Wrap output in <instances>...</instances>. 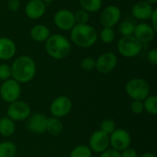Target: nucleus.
Instances as JSON below:
<instances>
[{"label": "nucleus", "instance_id": "obj_1", "mask_svg": "<svg viewBox=\"0 0 157 157\" xmlns=\"http://www.w3.org/2000/svg\"><path fill=\"white\" fill-rule=\"evenodd\" d=\"M10 66L12 78L19 84L30 82L37 73L36 63L33 58L29 55L18 56Z\"/></svg>", "mask_w": 157, "mask_h": 157}, {"label": "nucleus", "instance_id": "obj_2", "mask_svg": "<svg viewBox=\"0 0 157 157\" xmlns=\"http://www.w3.org/2000/svg\"><path fill=\"white\" fill-rule=\"evenodd\" d=\"M98 40V33L90 24H75L70 30V41L79 48H90Z\"/></svg>", "mask_w": 157, "mask_h": 157}, {"label": "nucleus", "instance_id": "obj_3", "mask_svg": "<svg viewBox=\"0 0 157 157\" xmlns=\"http://www.w3.org/2000/svg\"><path fill=\"white\" fill-rule=\"evenodd\" d=\"M45 50L50 57L55 60H63L71 53L72 42L62 34H51L45 41Z\"/></svg>", "mask_w": 157, "mask_h": 157}, {"label": "nucleus", "instance_id": "obj_4", "mask_svg": "<svg viewBox=\"0 0 157 157\" xmlns=\"http://www.w3.org/2000/svg\"><path fill=\"white\" fill-rule=\"evenodd\" d=\"M125 92L132 100L144 101L150 95V85L146 80L135 77L127 82Z\"/></svg>", "mask_w": 157, "mask_h": 157}, {"label": "nucleus", "instance_id": "obj_5", "mask_svg": "<svg viewBox=\"0 0 157 157\" xmlns=\"http://www.w3.org/2000/svg\"><path fill=\"white\" fill-rule=\"evenodd\" d=\"M117 50L123 57L133 58L141 53L143 50V44L133 35L125 36L119 40L117 43Z\"/></svg>", "mask_w": 157, "mask_h": 157}, {"label": "nucleus", "instance_id": "obj_6", "mask_svg": "<svg viewBox=\"0 0 157 157\" xmlns=\"http://www.w3.org/2000/svg\"><path fill=\"white\" fill-rule=\"evenodd\" d=\"M21 94V86L18 82L10 78L3 82L0 86V97L1 98L10 104L18 100Z\"/></svg>", "mask_w": 157, "mask_h": 157}, {"label": "nucleus", "instance_id": "obj_7", "mask_svg": "<svg viewBox=\"0 0 157 157\" xmlns=\"http://www.w3.org/2000/svg\"><path fill=\"white\" fill-rule=\"evenodd\" d=\"M31 109L28 103L22 100H17L9 104L6 109V117L13 121H23L30 115Z\"/></svg>", "mask_w": 157, "mask_h": 157}, {"label": "nucleus", "instance_id": "obj_8", "mask_svg": "<svg viewBox=\"0 0 157 157\" xmlns=\"http://www.w3.org/2000/svg\"><path fill=\"white\" fill-rule=\"evenodd\" d=\"M121 18V10L115 5L107 6L100 13L99 20L103 28L115 27Z\"/></svg>", "mask_w": 157, "mask_h": 157}, {"label": "nucleus", "instance_id": "obj_9", "mask_svg": "<svg viewBox=\"0 0 157 157\" xmlns=\"http://www.w3.org/2000/svg\"><path fill=\"white\" fill-rule=\"evenodd\" d=\"M132 143V137L128 131L124 129H116L109 135V145L112 149L121 152L130 147Z\"/></svg>", "mask_w": 157, "mask_h": 157}, {"label": "nucleus", "instance_id": "obj_10", "mask_svg": "<svg viewBox=\"0 0 157 157\" xmlns=\"http://www.w3.org/2000/svg\"><path fill=\"white\" fill-rule=\"evenodd\" d=\"M73 108L72 100L66 96H60L56 98L50 106V112L52 117L61 119L67 116Z\"/></svg>", "mask_w": 157, "mask_h": 157}, {"label": "nucleus", "instance_id": "obj_11", "mask_svg": "<svg viewBox=\"0 0 157 157\" xmlns=\"http://www.w3.org/2000/svg\"><path fill=\"white\" fill-rule=\"evenodd\" d=\"M53 22L60 30L70 31L75 25L74 12L66 8L59 9L53 16Z\"/></svg>", "mask_w": 157, "mask_h": 157}, {"label": "nucleus", "instance_id": "obj_12", "mask_svg": "<svg viewBox=\"0 0 157 157\" xmlns=\"http://www.w3.org/2000/svg\"><path fill=\"white\" fill-rule=\"evenodd\" d=\"M118 64V56L112 52L102 53L96 60V70L103 75L112 72Z\"/></svg>", "mask_w": 157, "mask_h": 157}, {"label": "nucleus", "instance_id": "obj_13", "mask_svg": "<svg viewBox=\"0 0 157 157\" xmlns=\"http://www.w3.org/2000/svg\"><path fill=\"white\" fill-rule=\"evenodd\" d=\"M109 146V135L103 132L100 130L96 131L92 133L89 138L88 147L90 150L97 154H101Z\"/></svg>", "mask_w": 157, "mask_h": 157}, {"label": "nucleus", "instance_id": "obj_14", "mask_svg": "<svg viewBox=\"0 0 157 157\" xmlns=\"http://www.w3.org/2000/svg\"><path fill=\"white\" fill-rule=\"evenodd\" d=\"M27 120V128L30 132L41 134L46 132L47 117L44 114L35 113L29 115V117Z\"/></svg>", "mask_w": 157, "mask_h": 157}, {"label": "nucleus", "instance_id": "obj_15", "mask_svg": "<svg viewBox=\"0 0 157 157\" xmlns=\"http://www.w3.org/2000/svg\"><path fill=\"white\" fill-rule=\"evenodd\" d=\"M156 31L153 29V27L148 23H139L135 25L133 36L142 43H149L151 42L155 36Z\"/></svg>", "mask_w": 157, "mask_h": 157}, {"label": "nucleus", "instance_id": "obj_16", "mask_svg": "<svg viewBox=\"0 0 157 157\" xmlns=\"http://www.w3.org/2000/svg\"><path fill=\"white\" fill-rule=\"evenodd\" d=\"M46 4L41 0H29L25 6V14L30 19H39L46 12Z\"/></svg>", "mask_w": 157, "mask_h": 157}, {"label": "nucleus", "instance_id": "obj_17", "mask_svg": "<svg viewBox=\"0 0 157 157\" xmlns=\"http://www.w3.org/2000/svg\"><path fill=\"white\" fill-rule=\"evenodd\" d=\"M154 6L147 3L144 0L139 1L137 3H135L132 7V16L138 19V20H147L150 18L153 11H154Z\"/></svg>", "mask_w": 157, "mask_h": 157}, {"label": "nucleus", "instance_id": "obj_18", "mask_svg": "<svg viewBox=\"0 0 157 157\" xmlns=\"http://www.w3.org/2000/svg\"><path fill=\"white\" fill-rule=\"evenodd\" d=\"M17 52V45L10 38L0 37V60L7 61L13 58Z\"/></svg>", "mask_w": 157, "mask_h": 157}, {"label": "nucleus", "instance_id": "obj_19", "mask_svg": "<svg viewBox=\"0 0 157 157\" xmlns=\"http://www.w3.org/2000/svg\"><path fill=\"white\" fill-rule=\"evenodd\" d=\"M29 36L31 40L36 42H45L51 36V30L43 24H37L31 28Z\"/></svg>", "mask_w": 157, "mask_h": 157}, {"label": "nucleus", "instance_id": "obj_20", "mask_svg": "<svg viewBox=\"0 0 157 157\" xmlns=\"http://www.w3.org/2000/svg\"><path fill=\"white\" fill-rule=\"evenodd\" d=\"M63 130V124L60 121V119L55 117L47 118V125L46 132L52 136H58L62 133Z\"/></svg>", "mask_w": 157, "mask_h": 157}, {"label": "nucleus", "instance_id": "obj_21", "mask_svg": "<svg viewBox=\"0 0 157 157\" xmlns=\"http://www.w3.org/2000/svg\"><path fill=\"white\" fill-rule=\"evenodd\" d=\"M16 132L15 121L8 117H3L0 119V134L4 137H10Z\"/></svg>", "mask_w": 157, "mask_h": 157}, {"label": "nucleus", "instance_id": "obj_22", "mask_svg": "<svg viewBox=\"0 0 157 157\" xmlns=\"http://www.w3.org/2000/svg\"><path fill=\"white\" fill-rule=\"evenodd\" d=\"M79 4L82 9L88 13H95L102 7L103 0H79Z\"/></svg>", "mask_w": 157, "mask_h": 157}, {"label": "nucleus", "instance_id": "obj_23", "mask_svg": "<svg viewBox=\"0 0 157 157\" xmlns=\"http://www.w3.org/2000/svg\"><path fill=\"white\" fill-rule=\"evenodd\" d=\"M17 152V148L15 144L8 141L0 143V157H15Z\"/></svg>", "mask_w": 157, "mask_h": 157}, {"label": "nucleus", "instance_id": "obj_24", "mask_svg": "<svg viewBox=\"0 0 157 157\" xmlns=\"http://www.w3.org/2000/svg\"><path fill=\"white\" fill-rule=\"evenodd\" d=\"M144 110L151 115L157 114V97L155 95H149L144 101Z\"/></svg>", "mask_w": 157, "mask_h": 157}, {"label": "nucleus", "instance_id": "obj_25", "mask_svg": "<svg viewBox=\"0 0 157 157\" xmlns=\"http://www.w3.org/2000/svg\"><path fill=\"white\" fill-rule=\"evenodd\" d=\"M69 157H92V151L87 145L80 144L71 151Z\"/></svg>", "mask_w": 157, "mask_h": 157}, {"label": "nucleus", "instance_id": "obj_26", "mask_svg": "<svg viewBox=\"0 0 157 157\" xmlns=\"http://www.w3.org/2000/svg\"><path fill=\"white\" fill-rule=\"evenodd\" d=\"M135 29V23L131 20H124L119 26V32L122 37L133 35Z\"/></svg>", "mask_w": 157, "mask_h": 157}, {"label": "nucleus", "instance_id": "obj_27", "mask_svg": "<svg viewBox=\"0 0 157 157\" xmlns=\"http://www.w3.org/2000/svg\"><path fill=\"white\" fill-rule=\"evenodd\" d=\"M100 40L105 44H109L115 40V31L113 28H103L98 35Z\"/></svg>", "mask_w": 157, "mask_h": 157}, {"label": "nucleus", "instance_id": "obj_28", "mask_svg": "<svg viewBox=\"0 0 157 157\" xmlns=\"http://www.w3.org/2000/svg\"><path fill=\"white\" fill-rule=\"evenodd\" d=\"M75 24H88L90 19V13L84 9H78L74 12Z\"/></svg>", "mask_w": 157, "mask_h": 157}, {"label": "nucleus", "instance_id": "obj_29", "mask_svg": "<svg viewBox=\"0 0 157 157\" xmlns=\"http://www.w3.org/2000/svg\"><path fill=\"white\" fill-rule=\"evenodd\" d=\"M116 130V123L111 119H105L100 123V131L110 135Z\"/></svg>", "mask_w": 157, "mask_h": 157}, {"label": "nucleus", "instance_id": "obj_30", "mask_svg": "<svg viewBox=\"0 0 157 157\" xmlns=\"http://www.w3.org/2000/svg\"><path fill=\"white\" fill-rule=\"evenodd\" d=\"M80 66L83 70L90 72L96 68V60L92 57H86L82 59L80 63Z\"/></svg>", "mask_w": 157, "mask_h": 157}, {"label": "nucleus", "instance_id": "obj_31", "mask_svg": "<svg viewBox=\"0 0 157 157\" xmlns=\"http://www.w3.org/2000/svg\"><path fill=\"white\" fill-rule=\"evenodd\" d=\"M12 78L11 66L7 63H0V80L6 81Z\"/></svg>", "mask_w": 157, "mask_h": 157}, {"label": "nucleus", "instance_id": "obj_32", "mask_svg": "<svg viewBox=\"0 0 157 157\" xmlns=\"http://www.w3.org/2000/svg\"><path fill=\"white\" fill-rule=\"evenodd\" d=\"M131 109H132V113H134L136 115L142 114L144 111V102L141 100H132V102L131 104Z\"/></svg>", "mask_w": 157, "mask_h": 157}, {"label": "nucleus", "instance_id": "obj_33", "mask_svg": "<svg viewBox=\"0 0 157 157\" xmlns=\"http://www.w3.org/2000/svg\"><path fill=\"white\" fill-rule=\"evenodd\" d=\"M6 6L9 11L16 12L20 8V2L19 0H7Z\"/></svg>", "mask_w": 157, "mask_h": 157}, {"label": "nucleus", "instance_id": "obj_34", "mask_svg": "<svg viewBox=\"0 0 157 157\" xmlns=\"http://www.w3.org/2000/svg\"><path fill=\"white\" fill-rule=\"evenodd\" d=\"M147 60L152 65L157 64V50L152 49L147 52Z\"/></svg>", "mask_w": 157, "mask_h": 157}, {"label": "nucleus", "instance_id": "obj_35", "mask_svg": "<svg viewBox=\"0 0 157 157\" xmlns=\"http://www.w3.org/2000/svg\"><path fill=\"white\" fill-rule=\"evenodd\" d=\"M121 157H138V153L136 152V150H134L133 148L128 147L127 149L123 150L121 152Z\"/></svg>", "mask_w": 157, "mask_h": 157}, {"label": "nucleus", "instance_id": "obj_36", "mask_svg": "<svg viewBox=\"0 0 157 157\" xmlns=\"http://www.w3.org/2000/svg\"><path fill=\"white\" fill-rule=\"evenodd\" d=\"M99 157H121V152H118L114 149H107L103 153L100 154Z\"/></svg>", "mask_w": 157, "mask_h": 157}, {"label": "nucleus", "instance_id": "obj_37", "mask_svg": "<svg viewBox=\"0 0 157 157\" xmlns=\"http://www.w3.org/2000/svg\"><path fill=\"white\" fill-rule=\"evenodd\" d=\"M150 20H151V26L153 27V29L157 31V9L156 8H155L154 9V11H153V13H152V15H151V17H150V18H149Z\"/></svg>", "mask_w": 157, "mask_h": 157}, {"label": "nucleus", "instance_id": "obj_38", "mask_svg": "<svg viewBox=\"0 0 157 157\" xmlns=\"http://www.w3.org/2000/svg\"><path fill=\"white\" fill-rule=\"evenodd\" d=\"M138 157H156V155L155 154H153V153H145V154L142 155L141 156Z\"/></svg>", "mask_w": 157, "mask_h": 157}, {"label": "nucleus", "instance_id": "obj_39", "mask_svg": "<svg viewBox=\"0 0 157 157\" xmlns=\"http://www.w3.org/2000/svg\"><path fill=\"white\" fill-rule=\"evenodd\" d=\"M144 1H146L147 3H149V4H151L152 6H154V5H155L157 3V0H144Z\"/></svg>", "mask_w": 157, "mask_h": 157}, {"label": "nucleus", "instance_id": "obj_40", "mask_svg": "<svg viewBox=\"0 0 157 157\" xmlns=\"http://www.w3.org/2000/svg\"><path fill=\"white\" fill-rule=\"evenodd\" d=\"M41 1H43L45 4H47V3H51V2H52V1H54V0H41Z\"/></svg>", "mask_w": 157, "mask_h": 157}, {"label": "nucleus", "instance_id": "obj_41", "mask_svg": "<svg viewBox=\"0 0 157 157\" xmlns=\"http://www.w3.org/2000/svg\"><path fill=\"white\" fill-rule=\"evenodd\" d=\"M54 157H58V156H54Z\"/></svg>", "mask_w": 157, "mask_h": 157}]
</instances>
